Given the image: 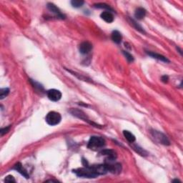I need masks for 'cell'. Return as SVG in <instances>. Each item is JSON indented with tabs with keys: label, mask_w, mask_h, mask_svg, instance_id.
<instances>
[{
	"label": "cell",
	"mask_w": 183,
	"mask_h": 183,
	"mask_svg": "<svg viewBox=\"0 0 183 183\" xmlns=\"http://www.w3.org/2000/svg\"><path fill=\"white\" fill-rule=\"evenodd\" d=\"M82 164L85 166V168H78L74 169L73 173H75L78 177H85V178H95L98 177V175L97 174L92 166L88 164V162L86 160L83 159Z\"/></svg>",
	"instance_id": "6da1fadb"
},
{
	"label": "cell",
	"mask_w": 183,
	"mask_h": 183,
	"mask_svg": "<svg viewBox=\"0 0 183 183\" xmlns=\"http://www.w3.org/2000/svg\"><path fill=\"white\" fill-rule=\"evenodd\" d=\"M106 142L105 139L101 137L92 136L90 137L89 142H88L87 148L90 150H97L103 148L105 145Z\"/></svg>",
	"instance_id": "7a4b0ae2"
},
{
	"label": "cell",
	"mask_w": 183,
	"mask_h": 183,
	"mask_svg": "<svg viewBox=\"0 0 183 183\" xmlns=\"http://www.w3.org/2000/svg\"><path fill=\"white\" fill-rule=\"evenodd\" d=\"M150 134L152 135V138L158 143L163 144V145H169L170 144V142H169L168 137L162 132L152 130L150 131Z\"/></svg>",
	"instance_id": "3957f363"
},
{
	"label": "cell",
	"mask_w": 183,
	"mask_h": 183,
	"mask_svg": "<svg viewBox=\"0 0 183 183\" xmlns=\"http://www.w3.org/2000/svg\"><path fill=\"white\" fill-rule=\"evenodd\" d=\"M46 122L48 125L51 126H55L60 124V123L62 120V117L60 113L56 112H50L47 114L46 116Z\"/></svg>",
	"instance_id": "277c9868"
},
{
	"label": "cell",
	"mask_w": 183,
	"mask_h": 183,
	"mask_svg": "<svg viewBox=\"0 0 183 183\" xmlns=\"http://www.w3.org/2000/svg\"><path fill=\"white\" fill-rule=\"evenodd\" d=\"M69 113H71L73 116L77 117V118H79V119H82V120H84L85 122H87V123H89L91 125L94 126V127H99L98 125L94 123L93 122L90 121L89 119H88V117H87V115H86L85 113L83 111H82V110H78V109H73V108H72V109L69 110Z\"/></svg>",
	"instance_id": "5b68a950"
},
{
	"label": "cell",
	"mask_w": 183,
	"mask_h": 183,
	"mask_svg": "<svg viewBox=\"0 0 183 183\" xmlns=\"http://www.w3.org/2000/svg\"><path fill=\"white\" fill-rule=\"evenodd\" d=\"M47 98L52 102H58L62 98V93L60 90L52 89L47 91Z\"/></svg>",
	"instance_id": "8992f818"
},
{
	"label": "cell",
	"mask_w": 183,
	"mask_h": 183,
	"mask_svg": "<svg viewBox=\"0 0 183 183\" xmlns=\"http://www.w3.org/2000/svg\"><path fill=\"white\" fill-rule=\"evenodd\" d=\"M99 155L102 156H106L107 159H106V162H114V160L117 158V153L112 150H103L100 151Z\"/></svg>",
	"instance_id": "52a82bcc"
},
{
	"label": "cell",
	"mask_w": 183,
	"mask_h": 183,
	"mask_svg": "<svg viewBox=\"0 0 183 183\" xmlns=\"http://www.w3.org/2000/svg\"><path fill=\"white\" fill-rule=\"evenodd\" d=\"M92 49V44L89 42H83L80 44L79 50L82 55H87Z\"/></svg>",
	"instance_id": "ba28073f"
},
{
	"label": "cell",
	"mask_w": 183,
	"mask_h": 183,
	"mask_svg": "<svg viewBox=\"0 0 183 183\" xmlns=\"http://www.w3.org/2000/svg\"><path fill=\"white\" fill-rule=\"evenodd\" d=\"M47 9L50 11L52 13L55 14L57 18H60L61 19H65V15H63L61 11L59 10V8L56 7V6L55 5V4L52 3H48L47 4Z\"/></svg>",
	"instance_id": "9c48e42d"
},
{
	"label": "cell",
	"mask_w": 183,
	"mask_h": 183,
	"mask_svg": "<svg viewBox=\"0 0 183 183\" xmlns=\"http://www.w3.org/2000/svg\"><path fill=\"white\" fill-rule=\"evenodd\" d=\"M92 168H93L94 172L98 174V175H105L108 173L107 167L106 163L101 164H96V165H92Z\"/></svg>",
	"instance_id": "30bf717a"
},
{
	"label": "cell",
	"mask_w": 183,
	"mask_h": 183,
	"mask_svg": "<svg viewBox=\"0 0 183 183\" xmlns=\"http://www.w3.org/2000/svg\"><path fill=\"white\" fill-rule=\"evenodd\" d=\"M12 169H15V170L17 171L18 173H19V174H21L22 176H24V177L27 178V179L29 178V175L28 174L27 171L25 168L22 166L21 162H17V163L16 164L14 167H13Z\"/></svg>",
	"instance_id": "8fae6325"
},
{
	"label": "cell",
	"mask_w": 183,
	"mask_h": 183,
	"mask_svg": "<svg viewBox=\"0 0 183 183\" xmlns=\"http://www.w3.org/2000/svg\"><path fill=\"white\" fill-rule=\"evenodd\" d=\"M100 17L107 23H112L114 21V16L111 12H108V11H105V12H102Z\"/></svg>",
	"instance_id": "7c38bea8"
},
{
	"label": "cell",
	"mask_w": 183,
	"mask_h": 183,
	"mask_svg": "<svg viewBox=\"0 0 183 183\" xmlns=\"http://www.w3.org/2000/svg\"><path fill=\"white\" fill-rule=\"evenodd\" d=\"M147 54H148L149 56H150L151 57L157 59V60L162 61V62H166V63L169 62V60L166 57V56H164L162 55H160V54L153 52H149V51L147 52Z\"/></svg>",
	"instance_id": "4fadbf2b"
},
{
	"label": "cell",
	"mask_w": 183,
	"mask_h": 183,
	"mask_svg": "<svg viewBox=\"0 0 183 183\" xmlns=\"http://www.w3.org/2000/svg\"><path fill=\"white\" fill-rule=\"evenodd\" d=\"M112 40L116 44H120L123 40V37H122L121 33L117 30H114L112 33L111 36Z\"/></svg>",
	"instance_id": "5bb4252c"
},
{
	"label": "cell",
	"mask_w": 183,
	"mask_h": 183,
	"mask_svg": "<svg viewBox=\"0 0 183 183\" xmlns=\"http://www.w3.org/2000/svg\"><path fill=\"white\" fill-rule=\"evenodd\" d=\"M145 15H146L145 9L142 7H138L136 10H135V17L137 19L142 20V19H144V17H145Z\"/></svg>",
	"instance_id": "9a60e30c"
},
{
	"label": "cell",
	"mask_w": 183,
	"mask_h": 183,
	"mask_svg": "<svg viewBox=\"0 0 183 183\" xmlns=\"http://www.w3.org/2000/svg\"><path fill=\"white\" fill-rule=\"evenodd\" d=\"M123 135H124V137H125V139H127L129 142H130V143H133V142L135 141V139H136L135 135H133L132 132H130V131L124 130Z\"/></svg>",
	"instance_id": "2e32d148"
},
{
	"label": "cell",
	"mask_w": 183,
	"mask_h": 183,
	"mask_svg": "<svg viewBox=\"0 0 183 183\" xmlns=\"http://www.w3.org/2000/svg\"><path fill=\"white\" fill-rule=\"evenodd\" d=\"M129 22H130V23L131 24V25H132L134 27L135 29H137V31H139V32H141L142 34H145V31H144V29L142 27L139 25L138 23H137V22H135L134 19H129Z\"/></svg>",
	"instance_id": "e0dca14e"
},
{
	"label": "cell",
	"mask_w": 183,
	"mask_h": 183,
	"mask_svg": "<svg viewBox=\"0 0 183 183\" xmlns=\"http://www.w3.org/2000/svg\"><path fill=\"white\" fill-rule=\"evenodd\" d=\"M94 7L98 8V9H105V10H107V11H108V12H114L113 9H112L109 5H107V4H105V3L95 4H94Z\"/></svg>",
	"instance_id": "ac0fdd59"
},
{
	"label": "cell",
	"mask_w": 183,
	"mask_h": 183,
	"mask_svg": "<svg viewBox=\"0 0 183 183\" xmlns=\"http://www.w3.org/2000/svg\"><path fill=\"white\" fill-rule=\"evenodd\" d=\"M85 2L84 1H82V0H72L71 2V4L72 6H73V7H75V8H80V7H82L83 6V4H84Z\"/></svg>",
	"instance_id": "d6986e66"
},
{
	"label": "cell",
	"mask_w": 183,
	"mask_h": 183,
	"mask_svg": "<svg viewBox=\"0 0 183 183\" xmlns=\"http://www.w3.org/2000/svg\"><path fill=\"white\" fill-rule=\"evenodd\" d=\"M10 93V89L9 88H2L0 89V99H3Z\"/></svg>",
	"instance_id": "ffe728a7"
},
{
	"label": "cell",
	"mask_w": 183,
	"mask_h": 183,
	"mask_svg": "<svg viewBox=\"0 0 183 183\" xmlns=\"http://www.w3.org/2000/svg\"><path fill=\"white\" fill-rule=\"evenodd\" d=\"M133 148H134V150H135V151H136V152H137V153H139V154L140 155L144 156V155H147V152H146V151H144V150H143V149L140 148H139V147H138V146L135 145V146L133 147Z\"/></svg>",
	"instance_id": "44dd1931"
},
{
	"label": "cell",
	"mask_w": 183,
	"mask_h": 183,
	"mask_svg": "<svg viewBox=\"0 0 183 183\" xmlns=\"http://www.w3.org/2000/svg\"><path fill=\"white\" fill-rule=\"evenodd\" d=\"M123 52L126 56V59H127L129 62H132L133 61H134V57H133V56L131 55V54H130L126 51H123Z\"/></svg>",
	"instance_id": "7402d4cb"
},
{
	"label": "cell",
	"mask_w": 183,
	"mask_h": 183,
	"mask_svg": "<svg viewBox=\"0 0 183 183\" xmlns=\"http://www.w3.org/2000/svg\"><path fill=\"white\" fill-rule=\"evenodd\" d=\"M10 127L11 126H8V127H6L4 128H2L1 130H0V134H1V136H3L4 134H6V133H7L10 130Z\"/></svg>",
	"instance_id": "603a6c76"
},
{
	"label": "cell",
	"mask_w": 183,
	"mask_h": 183,
	"mask_svg": "<svg viewBox=\"0 0 183 183\" xmlns=\"http://www.w3.org/2000/svg\"><path fill=\"white\" fill-rule=\"evenodd\" d=\"M4 181L7 182H16L15 180V177L12 175L6 176L5 180H4Z\"/></svg>",
	"instance_id": "cb8c5ba5"
},
{
	"label": "cell",
	"mask_w": 183,
	"mask_h": 183,
	"mask_svg": "<svg viewBox=\"0 0 183 183\" xmlns=\"http://www.w3.org/2000/svg\"><path fill=\"white\" fill-rule=\"evenodd\" d=\"M161 80L162 82H163L164 83H167L169 80V77L168 75H163L161 77Z\"/></svg>",
	"instance_id": "d4e9b609"
},
{
	"label": "cell",
	"mask_w": 183,
	"mask_h": 183,
	"mask_svg": "<svg viewBox=\"0 0 183 183\" xmlns=\"http://www.w3.org/2000/svg\"><path fill=\"white\" fill-rule=\"evenodd\" d=\"M173 182H180V181L179 180H177V179H176V180H173Z\"/></svg>",
	"instance_id": "484cf974"
}]
</instances>
